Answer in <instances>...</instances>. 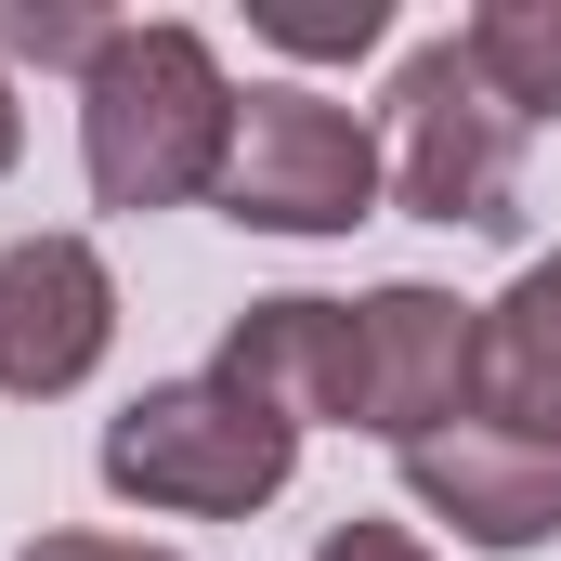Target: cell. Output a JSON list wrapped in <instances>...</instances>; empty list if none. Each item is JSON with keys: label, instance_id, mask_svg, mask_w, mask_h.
I'll return each instance as SVG.
<instances>
[{"label": "cell", "instance_id": "30bf717a", "mask_svg": "<svg viewBox=\"0 0 561 561\" xmlns=\"http://www.w3.org/2000/svg\"><path fill=\"white\" fill-rule=\"evenodd\" d=\"M457 53L483 66V92L536 131V118H561V0H483L470 26H457Z\"/></svg>", "mask_w": 561, "mask_h": 561}, {"label": "cell", "instance_id": "52a82bcc", "mask_svg": "<svg viewBox=\"0 0 561 561\" xmlns=\"http://www.w3.org/2000/svg\"><path fill=\"white\" fill-rule=\"evenodd\" d=\"M209 379L249 392V405L287 419V431H353V392H366V379H353V300H313V287L249 300V313L222 327Z\"/></svg>", "mask_w": 561, "mask_h": 561}, {"label": "cell", "instance_id": "8992f818", "mask_svg": "<svg viewBox=\"0 0 561 561\" xmlns=\"http://www.w3.org/2000/svg\"><path fill=\"white\" fill-rule=\"evenodd\" d=\"M118 353V275L92 236H13L0 249V392L13 405H66L92 366Z\"/></svg>", "mask_w": 561, "mask_h": 561}, {"label": "cell", "instance_id": "277c9868", "mask_svg": "<svg viewBox=\"0 0 561 561\" xmlns=\"http://www.w3.org/2000/svg\"><path fill=\"white\" fill-rule=\"evenodd\" d=\"M209 196L249 236H353L392 183H379V131L353 105H327L313 79H262V92H236V157Z\"/></svg>", "mask_w": 561, "mask_h": 561}, {"label": "cell", "instance_id": "7a4b0ae2", "mask_svg": "<svg viewBox=\"0 0 561 561\" xmlns=\"http://www.w3.org/2000/svg\"><path fill=\"white\" fill-rule=\"evenodd\" d=\"M92 470H105V496L170 510V523H249V510L287 496L300 431L262 419V405L222 392V379H157V392H131V405L105 419Z\"/></svg>", "mask_w": 561, "mask_h": 561}, {"label": "cell", "instance_id": "7c38bea8", "mask_svg": "<svg viewBox=\"0 0 561 561\" xmlns=\"http://www.w3.org/2000/svg\"><path fill=\"white\" fill-rule=\"evenodd\" d=\"M392 26V0H262V39L300 53V66H327V53H366Z\"/></svg>", "mask_w": 561, "mask_h": 561}, {"label": "cell", "instance_id": "9a60e30c", "mask_svg": "<svg viewBox=\"0 0 561 561\" xmlns=\"http://www.w3.org/2000/svg\"><path fill=\"white\" fill-rule=\"evenodd\" d=\"M13 157H26V105H13V79H0V183H13Z\"/></svg>", "mask_w": 561, "mask_h": 561}, {"label": "cell", "instance_id": "8fae6325", "mask_svg": "<svg viewBox=\"0 0 561 561\" xmlns=\"http://www.w3.org/2000/svg\"><path fill=\"white\" fill-rule=\"evenodd\" d=\"M105 39H118V13H79V0H0V53L13 66H105Z\"/></svg>", "mask_w": 561, "mask_h": 561}, {"label": "cell", "instance_id": "4fadbf2b", "mask_svg": "<svg viewBox=\"0 0 561 561\" xmlns=\"http://www.w3.org/2000/svg\"><path fill=\"white\" fill-rule=\"evenodd\" d=\"M313 561H444V549H419L405 523H366V510H353V523H327V536H313Z\"/></svg>", "mask_w": 561, "mask_h": 561}, {"label": "cell", "instance_id": "5b68a950", "mask_svg": "<svg viewBox=\"0 0 561 561\" xmlns=\"http://www.w3.org/2000/svg\"><path fill=\"white\" fill-rule=\"evenodd\" d=\"M353 431H379L392 457H419L444 431L483 419V300H457V287H366L353 300Z\"/></svg>", "mask_w": 561, "mask_h": 561}, {"label": "cell", "instance_id": "6da1fadb", "mask_svg": "<svg viewBox=\"0 0 561 561\" xmlns=\"http://www.w3.org/2000/svg\"><path fill=\"white\" fill-rule=\"evenodd\" d=\"M222 157H236V79H222V53H209L183 13L118 26L105 66L79 79V170H92V209H118V222L183 209V196L222 183Z\"/></svg>", "mask_w": 561, "mask_h": 561}, {"label": "cell", "instance_id": "3957f363", "mask_svg": "<svg viewBox=\"0 0 561 561\" xmlns=\"http://www.w3.org/2000/svg\"><path fill=\"white\" fill-rule=\"evenodd\" d=\"M379 183L392 209L457 222V236H523V118L483 92L457 39H419L379 92Z\"/></svg>", "mask_w": 561, "mask_h": 561}, {"label": "cell", "instance_id": "5bb4252c", "mask_svg": "<svg viewBox=\"0 0 561 561\" xmlns=\"http://www.w3.org/2000/svg\"><path fill=\"white\" fill-rule=\"evenodd\" d=\"M13 561H183V549H144V536H26Z\"/></svg>", "mask_w": 561, "mask_h": 561}, {"label": "cell", "instance_id": "ba28073f", "mask_svg": "<svg viewBox=\"0 0 561 561\" xmlns=\"http://www.w3.org/2000/svg\"><path fill=\"white\" fill-rule=\"evenodd\" d=\"M405 496H419L431 523H457V549H496V561L561 536V457L549 444H510L496 419L419 444V457H405Z\"/></svg>", "mask_w": 561, "mask_h": 561}, {"label": "cell", "instance_id": "9c48e42d", "mask_svg": "<svg viewBox=\"0 0 561 561\" xmlns=\"http://www.w3.org/2000/svg\"><path fill=\"white\" fill-rule=\"evenodd\" d=\"M483 419L561 457V249H536L483 300Z\"/></svg>", "mask_w": 561, "mask_h": 561}]
</instances>
